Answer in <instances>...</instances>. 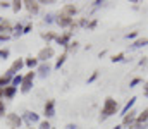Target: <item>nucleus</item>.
Returning a JSON list of instances; mask_svg holds the SVG:
<instances>
[{"label":"nucleus","mask_w":148,"mask_h":129,"mask_svg":"<svg viewBox=\"0 0 148 129\" xmlns=\"http://www.w3.org/2000/svg\"><path fill=\"white\" fill-rule=\"evenodd\" d=\"M115 110H117V102L114 98H107L105 105H103V117H109L112 114H115Z\"/></svg>","instance_id":"nucleus-1"},{"label":"nucleus","mask_w":148,"mask_h":129,"mask_svg":"<svg viewBox=\"0 0 148 129\" xmlns=\"http://www.w3.org/2000/svg\"><path fill=\"white\" fill-rule=\"evenodd\" d=\"M53 55V50L52 48H43L40 53H38V59H41V60H48V57H52Z\"/></svg>","instance_id":"nucleus-2"},{"label":"nucleus","mask_w":148,"mask_h":129,"mask_svg":"<svg viewBox=\"0 0 148 129\" xmlns=\"http://www.w3.org/2000/svg\"><path fill=\"white\" fill-rule=\"evenodd\" d=\"M45 115H47V117H52V115H53V100H50V102L45 105Z\"/></svg>","instance_id":"nucleus-3"},{"label":"nucleus","mask_w":148,"mask_h":129,"mask_svg":"<svg viewBox=\"0 0 148 129\" xmlns=\"http://www.w3.org/2000/svg\"><path fill=\"white\" fill-rule=\"evenodd\" d=\"M21 67H23V60H16V62L12 64V67H10V74L16 72V71H19Z\"/></svg>","instance_id":"nucleus-4"},{"label":"nucleus","mask_w":148,"mask_h":129,"mask_svg":"<svg viewBox=\"0 0 148 129\" xmlns=\"http://www.w3.org/2000/svg\"><path fill=\"white\" fill-rule=\"evenodd\" d=\"M9 121H10V124H12L14 128H19V124H21V119L16 117V115H9Z\"/></svg>","instance_id":"nucleus-5"},{"label":"nucleus","mask_w":148,"mask_h":129,"mask_svg":"<svg viewBox=\"0 0 148 129\" xmlns=\"http://www.w3.org/2000/svg\"><path fill=\"white\" fill-rule=\"evenodd\" d=\"M26 5H28V9H29L31 12H36L38 10V3L36 2H26Z\"/></svg>","instance_id":"nucleus-6"},{"label":"nucleus","mask_w":148,"mask_h":129,"mask_svg":"<svg viewBox=\"0 0 148 129\" xmlns=\"http://www.w3.org/2000/svg\"><path fill=\"white\" fill-rule=\"evenodd\" d=\"M14 93H16V88H14V86H9L7 89H3V95H5V96H12Z\"/></svg>","instance_id":"nucleus-7"},{"label":"nucleus","mask_w":148,"mask_h":129,"mask_svg":"<svg viewBox=\"0 0 148 129\" xmlns=\"http://www.w3.org/2000/svg\"><path fill=\"white\" fill-rule=\"evenodd\" d=\"M59 24H60V26H69V24H71V17H64V19H59Z\"/></svg>","instance_id":"nucleus-8"},{"label":"nucleus","mask_w":148,"mask_h":129,"mask_svg":"<svg viewBox=\"0 0 148 129\" xmlns=\"http://www.w3.org/2000/svg\"><path fill=\"white\" fill-rule=\"evenodd\" d=\"M147 119H148V110H145V112H143V114L138 117V122H145Z\"/></svg>","instance_id":"nucleus-9"},{"label":"nucleus","mask_w":148,"mask_h":129,"mask_svg":"<svg viewBox=\"0 0 148 129\" xmlns=\"http://www.w3.org/2000/svg\"><path fill=\"white\" fill-rule=\"evenodd\" d=\"M10 79V74H7V76H2L0 78V86H3V85H7V81Z\"/></svg>","instance_id":"nucleus-10"},{"label":"nucleus","mask_w":148,"mask_h":129,"mask_svg":"<svg viewBox=\"0 0 148 129\" xmlns=\"http://www.w3.org/2000/svg\"><path fill=\"white\" fill-rule=\"evenodd\" d=\"M64 12H66V14H74V12H76V9H74L73 5H67V7L64 9Z\"/></svg>","instance_id":"nucleus-11"},{"label":"nucleus","mask_w":148,"mask_h":129,"mask_svg":"<svg viewBox=\"0 0 148 129\" xmlns=\"http://www.w3.org/2000/svg\"><path fill=\"white\" fill-rule=\"evenodd\" d=\"M64 60H66V55H62V57H60V59H59V60H57V64H55V67H57V69H59V67H60V66H62V64H64Z\"/></svg>","instance_id":"nucleus-12"},{"label":"nucleus","mask_w":148,"mask_h":129,"mask_svg":"<svg viewBox=\"0 0 148 129\" xmlns=\"http://www.w3.org/2000/svg\"><path fill=\"white\" fill-rule=\"evenodd\" d=\"M122 57H124V53H119V55H115L112 60H114V62H121V60H122Z\"/></svg>","instance_id":"nucleus-13"},{"label":"nucleus","mask_w":148,"mask_h":129,"mask_svg":"<svg viewBox=\"0 0 148 129\" xmlns=\"http://www.w3.org/2000/svg\"><path fill=\"white\" fill-rule=\"evenodd\" d=\"M133 119H134V115H133V114H131V115H126V117H124V124H127V122H131Z\"/></svg>","instance_id":"nucleus-14"},{"label":"nucleus","mask_w":148,"mask_h":129,"mask_svg":"<svg viewBox=\"0 0 148 129\" xmlns=\"http://www.w3.org/2000/svg\"><path fill=\"white\" fill-rule=\"evenodd\" d=\"M26 64H28L29 67H35V66H36V60H35V59H29V60H28Z\"/></svg>","instance_id":"nucleus-15"},{"label":"nucleus","mask_w":148,"mask_h":129,"mask_svg":"<svg viewBox=\"0 0 148 129\" xmlns=\"http://www.w3.org/2000/svg\"><path fill=\"white\" fill-rule=\"evenodd\" d=\"M21 3H23V2H14V10H16V12L21 9Z\"/></svg>","instance_id":"nucleus-16"},{"label":"nucleus","mask_w":148,"mask_h":129,"mask_svg":"<svg viewBox=\"0 0 148 129\" xmlns=\"http://www.w3.org/2000/svg\"><path fill=\"white\" fill-rule=\"evenodd\" d=\"M40 129H50V124L48 122H41L40 124Z\"/></svg>","instance_id":"nucleus-17"},{"label":"nucleus","mask_w":148,"mask_h":129,"mask_svg":"<svg viewBox=\"0 0 148 129\" xmlns=\"http://www.w3.org/2000/svg\"><path fill=\"white\" fill-rule=\"evenodd\" d=\"M3 112H5V105L3 102H0V115H3Z\"/></svg>","instance_id":"nucleus-18"},{"label":"nucleus","mask_w":148,"mask_h":129,"mask_svg":"<svg viewBox=\"0 0 148 129\" xmlns=\"http://www.w3.org/2000/svg\"><path fill=\"white\" fill-rule=\"evenodd\" d=\"M17 83H21V76H16L14 78V85H17Z\"/></svg>","instance_id":"nucleus-19"},{"label":"nucleus","mask_w":148,"mask_h":129,"mask_svg":"<svg viewBox=\"0 0 148 129\" xmlns=\"http://www.w3.org/2000/svg\"><path fill=\"white\" fill-rule=\"evenodd\" d=\"M7 53H9L7 50H0V57H7Z\"/></svg>","instance_id":"nucleus-20"},{"label":"nucleus","mask_w":148,"mask_h":129,"mask_svg":"<svg viewBox=\"0 0 148 129\" xmlns=\"http://www.w3.org/2000/svg\"><path fill=\"white\" fill-rule=\"evenodd\" d=\"M2 95H3V91H2V89H0V96H2Z\"/></svg>","instance_id":"nucleus-21"},{"label":"nucleus","mask_w":148,"mask_h":129,"mask_svg":"<svg viewBox=\"0 0 148 129\" xmlns=\"http://www.w3.org/2000/svg\"><path fill=\"white\" fill-rule=\"evenodd\" d=\"M147 95H148V85H147Z\"/></svg>","instance_id":"nucleus-22"},{"label":"nucleus","mask_w":148,"mask_h":129,"mask_svg":"<svg viewBox=\"0 0 148 129\" xmlns=\"http://www.w3.org/2000/svg\"><path fill=\"white\" fill-rule=\"evenodd\" d=\"M115 129H121V128H115Z\"/></svg>","instance_id":"nucleus-23"}]
</instances>
